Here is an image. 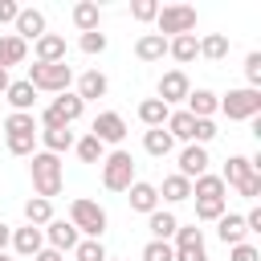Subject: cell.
Here are the masks:
<instances>
[{
	"instance_id": "13",
	"label": "cell",
	"mask_w": 261,
	"mask_h": 261,
	"mask_svg": "<svg viewBox=\"0 0 261 261\" xmlns=\"http://www.w3.org/2000/svg\"><path fill=\"white\" fill-rule=\"evenodd\" d=\"M12 29H16L12 37H20V41L29 45V41L45 37V12H41V8H20V12H16V24H12Z\"/></svg>"
},
{
	"instance_id": "40",
	"label": "cell",
	"mask_w": 261,
	"mask_h": 261,
	"mask_svg": "<svg viewBox=\"0 0 261 261\" xmlns=\"http://www.w3.org/2000/svg\"><path fill=\"white\" fill-rule=\"evenodd\" d=\"M184 245H204V228H196V224H179L171 249H184Z\"/></svg>"
},
{
	"instance_id": "23",
	"label": "cell",
	"mask_w": 261,
	"mask_h": 261,
	"mask_svg": "<svg viewBox=\"0 0 261 261\" xmlns=\"http://www.w3.org/2000/svg\"><path fill=\"white\" fill-rule=\"evenodd\" d=\"M216 110H220V98L212 90H192L188 94V114L192 118H212Z\"/></svg>"
},
{
	"instance_id": "32",
	"label": "cell",
	"mask_w": 261,
	"mask_h": 261,
	"mask_svg": "<svg viewBox=\"0 0 261 261\" xmlns=\"http://www.w3.org/2000/svg\"><path fill=\"white\" fill-rule=\"evenodd\" d=\"M24 53H29V45H24L20 37H12V33H4V37H0V69L20 65V61H24Z\"/></svg>"
},
{
	"instance_id": "1",
	"label": "cell",
	"mask_w": 261,
	"mask_h": 261,
	"mask_svg": "<svg viewBox=\"0 0 261 261\" xmlns=\"http://www.w3.org/2000/svg\"><path fill=\"white\" fill-rule=\"evenodd\" d=\"M37 114H8L4 118V147L12 151V155H20V159H29L33 151H37Z\"/></svg>"
},
{
	"instance_id": "43",
	"label": "cell",
	"mask_w": 261,
	"mask_h": 261,
	"mask_svg": "<svg viewBox=\"0 0 261 261\" xmlns=\"http://www.w3.org/2000/svg\"><path fill=\"white\" fill-rule=\"evenodd\" d=\"M245 77H249V90L261 86V53H249L245 57Z\"/></svg>"
},
{
	"instance_id": "9",
	"label": "cell",
	"mask_w": 261,
	"mask_h": 261,
	"mask_svg": "<svg viewBox=\"0 0 261 261\" xmlns=\"http://www.w3.org/2000/svg\"><path fill=\"white\" fill-rule=\"evenodd\" d=\"M188 94H192V82H188V73L184 69H167L163 77H159V86H155V98L171 110L175 102H188Z\"/></svg>"
},
{
	"instance_id": "42",
	"label": "cell",
	"mask_w": 261,
	"mask_h": 261,
	"mask_svg": "<svg viewBox=\"0 0 261 261\" xmlns=\"http://www.w3.org/2000/svg\"><path fill=\"white\" fill-rule=\"evenodd\" d=\"M130 16L147 24V20H155V16H159V4H155V0H135V4H130Z\"/></svg>"
},
{
	"instance_id": "47",
	"label": "cell",
	"mask_w": 261,
	"mask_h": 261,
	"mask_svg": "<svg viewBox=\"0 0 261 261\" xmlns=\"http://www.w3.org/2000/svg\"><path fill=\"white\" fill-rule=\"evenodd\" d=\"M16 12H20L16 0H0V24H16Z\"/></svg>"
},
{
	"instance_id": "51",
	"label": "cell",
	"mask_w": 261,
	"mask_h": 261,
	"mask_svg": "<svg viewBox=\"0 0 261 261\" xmlns=\"http://www.w3.org/2000/svg\"><path fill=\"white\" fill-rule=\"evenodd\" d=\"M8 86H12V77H8V69H0V94H4Z\"/></svg>"
},
{
	"instance_id": "53",
	"label": "cell",
	"mask_w": 261,
	"mask_h": 261,
	"mask_svg": "<svg viewBox=\"0 0 261 261\" xmlns=\"http://www.w3.org/2000/svg\"><path fill=\"white\" fill-rule=\"evenodd\" d=\"M106 261H118V257H106Z\"/></svg>"
},
{
	"instance_id": "49",
	"label": "cell",
	"mask_w": 261,
	"mask_h": 261,
	"mask_svg": "<svg viewBox=\"0 0 261 261\" xmlns=\"http://www.w3.org/2000/svg\"><path fill=\"white\" fill-rule=\"evenodd\" d=\"M33 261H65V253H57V249H49V245H45V249H41Z\"/></svg>"
},
{
	"instance_id": "25",
	"label": "cell",
	"mask_w": 261,
	"mask_h": 261,
	"mask_svg": "<svg viewBox=\"0 0 261 261\" xmlns=\"http://www.w3.org/2000/svg\"><path fill=\"white\" fill-rule=\"evenodd\" d=\"M73 24H77V33H94L102 24V8L94 0H77L73 4Z\"/></svg>"
},
{
	"instance_id": "24",
	"label": "cell",
	"mask_w": 261,
	"mask_h": 261,
	"mask_svg": "<svg viewBox=\"0 0 261 261\" xmlns=\"http://www.w3.org/2000/svg\"><path fill=\"white\" fill-rule=\"evenodd\" d=\"M37 139H41V143H45V151H49V155H57V159H61V151H69V147L77 143L69 126H53V130H37Z\"/></svg>"
},
{
	"instance_id": "12",
	"label": "cell",
	"mask_w": 261,
	"mask_h": 261,
	"mask_svg": "<svg viewBox=\"0 0 261 261\" xmlns=\"http://www.w3.org/2000/svg\"><path fill=\"white\" fill-rule=\"evenodd\" d=\"M208 163H212V159H208V147L188 143V147L179 151V171H175V175H184V179L192 184V179H200V175L208 171Z\"/></svg>"
},
{
	"instance_id": "8",
	"label": "cell",
	"mask_w": 261,
	"mask_h": 261,
	"mask_svg": "<svg viewBox=\"0 0 261 261\" xmlns=\"http://www.w3.org/2000/svg\"><path fill=\"white\" fill-rule=\"evenodd\" d=\"M155 33L159 37H184V33H196V8L192 4H163L159 16H155Z\"/></svg>"
},
{
	"instance_id": "45",
	"label": "cell",
	"mask_w": 261,
	"mask_h": 261,
	"mask_svg": "<svg viewBox=\"0 0 261 261\" xmlns=\"http://www.w3.org/2000/svg\"><path fill=\"white\" fill-rule=\"evenodd\" d=\"M237 192H241L245 200H257V196H261V171H253L245 184H237Z\"/></svg>"
},
{
	"instance_id": "37",
	"label": "cell",
	"mask_w": 261,
	"mask_h": 261,
	"mask_svg": "<svg viewBox=\"0 0 261 261\" xmlns=\"http://www.w3.org/2000/svg\"><path fill=\"white\" fill-rule=\"evenodd\" d=\"M143 261H175L171 241H147L143 245Z\"/></svg>"
},
{
	"instance_id": "34",
	"label": "cell",
	"mask_w": 261,
	"mask_h": 261,
	"mask_svg": "<svg viewBox=\"0 0 261 261\" xmlns=\"http://www.w3.org/2000/svg\"><path fill=\"white\" fill-rule=\"evenodd\" d=\"M200 57H208V61H224V57H228V37H224V33H208V37H200Z\"/></svg>"
},
{
	"instance_id": "20",
	"label": "cell",
	"mask_w": 261,
	"mask_h": 261,
	"mask_svg": "<svg viewBox=\"0 0 261 261\" xmlns=\"http://www.w3.org/2000/svg\"><path fill=\"white\" fill-rule=\"evenodd\" d=\"M135 57H139V61H163V57H167V37L143 33V37L135 41Z\"/></svg>"
},
{
	"instance_id": "5",
	"label": "cell",
	"mask_w": 261,
	"mask_h": 261,
	"mask_svg": "<svg viewBox=\"0 0 261 261\" xmlns=\"http://www.w3.org/2000/svg\"><path fill=\"white\" fill-rule=\"evenodd\" d=\"M82 110H86V102L77 98V94H57L45 110H41V118H37V126L41 130H53V126H73L77 118H82Z\"/></svg>"
},
{
	"instance_id": "26",
	"label": "cell",
	"mask_w": 261,
	"mask_h": 261,
	"mask_svg": "<svg viewBox=\"0 0 261 261\" xmlns=\"http://www.w3.org/2000/svg\"><path fill=\"white\" fill-rule=\"evenodd\" d=\"M249 175H253V163H249V155H228V163H224V171H220L224 188H237V184H245Z\"/></svg>"
},
{
	"instance_id": "39",
	"label": "cell",
	"mask_w": 261,
	"mask_h": 261,
	"mask_svg": "<svg viewBox=\"0 0 261 261\" xmlns=\"http://www.w3.org/2000/svg\"><path fill=\"white\" fill-rule=\"evenodd\" d=\"M224 216V200H196V220H220Z\"/></svg>"
},
{
	"instance_id": "3",
	"label": "cell",
	"mask_w": 261,
	"mask_h": 261,
	"mask_svg": "<svg viewBox=\"0 0 261 261\" xmlns=\"http://www.w3.org/2000/svg\"><path fill=\"white\" fill-rule=\"evenodd\" d=\"M29 159H33V163H29V171H33V192H37L41 200H53V196L61 192V159L49 155V151H33Z\"/></svg>"
},
{
	"instance_id": "38",
	"label": "cell",
	"mask_w": 261,
	"mask_h": 261,
	"mask_svg": "<svg viewBox=\"0 0 261 261\" xmlns=\"http://www.w3.org/2000/svg\"><path fill=\"white\" fill-rule=\"evenodd\" d=\"M77 49L90 53V57H94V53H106V33H98V29H94V33H82V37H77Z\"/></svg>"
},
{
	"instance_id": "18",
	"label": "cell",
	"mask_w": 261,
	"mask_h": 261,
	"mask_svg": "<svg viewBox=\"0 0 261 261\" xmlns=\"http://www.w3.org/2000/svg\"><path fill=\"white\" fill-rule=\"evenodd\" d=\"M33 53H37V61H45V65H53V61H65V37H57V33H45V37H37V41H33Z\"/></svg>"
},
{
	"instance_id": "19",
	"label": "cell",
	"mask_w": 261,
	"mask_h": 261,
	"mask_svg": "<svg viewBox=\"0 0 261 261\" xmlns=\"http://www.w3.org/2000/svg\"><path fill=\"white\" fill-rule=\"evenodd\" d=\"M4 102L16 110V114H33V102H37V90L20 77V82H12L8 90H4Z\"/></svg>"
},
{
	"instance_id": "28",
	"label": "cell",
	"mask_w": 261,
	"mask_h": 261,
	"mask_svg": "<svg viewBox=\"0 0 261 261\" xmlns=\"http://www.w3.org/2000/svg\"><path fill=\"white\" fill-rule=\"evenodd\" d=\"M163 130H167L171 139H184V143H192V130H196V118H192L188 110H171V114H167V122H163Z\"/></svg>"
},
{
	"instance_id": "21",
	"label": "cell",
	"mask_w": 261,
	"mask_h": 261,
	"mask_svg": "<svg viewBox=\"0 0 261 261\" xmlns=\"http://www.w3.org/2000/svg\"><path fill=\"white\" fill-rule=\"evenodd\" d=\"M147 228H151V241H171V237H175V228H179V220H175V212L155 208V212L147 216Z\"/></svg>"
},
{
	"instance_id": "4",
	"label": "cell",
	"mask_w": 261,
	"mask_h": 261,
	"mask_svg": "<svg viewBox=\"0 0 261 261\" xmlns=\"http://www.w3.org/2000/svg\"><path fill=\"white\" fill-rule=\"evenodd\" d=\"M24 82H29L33 90H45V94H65V90H69V82H73V65H69V61H53V65L33 61Z\"/></svg>"
},
{
	"instance_id": "22",
	"label": "cell",
	"mask_w": 261,
	"mask_h": 261,
	"mask_svg": "<svg viewBox=\"0 0 261 261\" xmlns=\"http://www.w3.org/2000/svg\"><path fill=\"white\" fill-rule=\"evenodd\" d=\"M167 53H171L179 65H188V61H196V57H200V37H196V33L171 37V41H167Z\"/></svg>"
},
{
	"instance_id": "48",
	"label": "cell",
	"mask_w": 261,
	"mask_h": 261,
	"mask_svg": "<svg viewBox=\"0 0 261 261\" xmlns=\"http://www.w3.org/2000/svg\"><path fill=\"white\" fill-rule=\"evenodd\" d=\"M245 228L249 232H261V208H249L245 212Z\"/></svg>"
},
{
	"instance_id": "36",
	"label": "cell",
	"mask_w": 261,
	"mask_h": 261,
	"mask_svg": "<svg viewBox=\"0 0 261 261\" xmlns=\"http://www.w3.org/2000/svg\"><path fill=\"white\" fill-rule=\"evenodd\" d=\"M73 261H106V249H102V241H77L73 245Z\"/></svg>"
},
{
	"instance_id": "44",
	"label": "cell",
	"mask_w": 261,
	"mask_h": 261,
	"mask_svg": "<svg viewBox=\"0 0 261 261\" xmlns=\"http://www.w3.org/2000/svg\"><path fill=\"white\" fill-rule=\"evenodd\" d=\"M228 261H261V253H257V245L241 241V245H232V249H228Z\"/></svg>"
},
{
	"instance_id": "31",
	"label": "cell",
	"mask_w": 261,
	"mask_h": 261,
	"mask_svg": "<svg viewBox=\"0 0 261 261\" xmlns=\"http://www.w3.org/2000/svg\"><path fill=\"white\" fill-rule=\"evenodd\" d=\"M24 220H29L33 228H45V224L53 220V200H41V196H29V200H24Z\"/></svg>"
},
{
	"instance_id": "50",
	"label": "cell",
	"mask_w": 261,
	"mask_h": 261,
	"mask_svg": "<svg viewBox=\"0 0 261 261\" xmlns=\"http://www.w3.org/2000/svg\"><path fill=\"white\" fill-rule=\"evenodd\" d=\"M8 245H12V224H4V220H0V253H4Z\"/></svg>"
},
{
	"instance_id": "14",
	"label": "cell",
	"mask_w": 261,
	"mask_h": 261,
	"mask_svg": "<svg viewBox=\"0 0 261 261\" xmlns=\"http://www.w3.org/2000/svg\"><path fill=\"white\" fill-rule=\"evenodd\" d=\"M126 200H130V208L143 212V216H151V212L159 208V192H155V184H147V179H135V184L126 188Z\"/></svg>"
},
{
	"instance_id": "46",
	"label": "cell",
	"mask_w": 261,
	"mask_h": 261,
	"mask_svg": "<svg viewBox=\"0 0 261 261\" xmlns=\"http://www.w3.org/2000/svg\"><path fill=\"white\" fill-rule=\"evenodd\" d=\"M175 261H208V249L204 245H184V249H175Z\"/></svg>"
},
{
	"instance_id": "27",
	"label": "cell",
	"mask_w": 261,
	"mask_h": 261,
	"mask_svg": "<svg viewBox=\"0 0 261 261\" xmlns=\"http://www.w3.org/2000/svg\"><path fill=\"white\" fill-rule=\"evenodd\" d=\"M167 114H171V110H167L159 98H143V102H139V122H143L147 130L163 126V122H167Z\"/></svg>"
},
{
	"instance_id": "15",
	"label": "cell",
	"mask_w": 261,
	"mask_h": 261,
	"mask_svg": "<svg viewBox=\"0 0 261 261\" xmlns=\"http://www.w3.org/2000/svg\"><path fill=\"white\" fill-rule=\"evenodd\" d=\"M106 90H110V82H106L102 69H86L77 77V98L82 102H98V98H106Z\"/></svg>"
},
{
	"instance_id": "2",
	"label": "cell",
	"mask_w": 261,
	"mask_h": 261,
	"mask_svg": "<svg viewBox=\"0 0 261 261\" xmlns=\"http://www.w3.org/2000/svg\"><path fill=\"white\" fill-rule=\"evenodd\" d=\"M69 224L77 228V237H86V241H102V232H106V208L98 204V200H86V196H77V200H69Z\"/></svg>"
},
{
	"instance_id": "16",
	"label": "cell",
	"mask_w": 261,
	"mask_h": 261,
	"mask_svg": "<svg viewBox=\"0 0 261 261\" xmlns=\"http://www.w3.org/2000/svg\"><path fill=\"white\" fill-rule=\"evenodd\" d=\"M216 237L232 249V245H241L245 237H249V228H245V216L241 212H224L220 220H216Z\"/></svg>"
},
{
	"instance_id": "52",
	"label": "cell",
	"mask_w": 261,
	"mask_h": 261,
	"mask_svg": "<svg viewBox=\"0 0 261 261\" xmlns=\"http://www.w3.org/2000/svg\"><path fill=\"white\" fill-rule=\"evenodd\" d=\"M0 261H12V257H8V253H0Z\"/></svg>"
},
{
	"instance_id": "11",
	"label": "cell",
	"mask_w": 261,
	"mask_h": 261,
	"mask_svg": "<svg viewBox=\"0 0 261 261\" xmlns=\"http://www.w3.org/2000/svg\"><path fill=\"white\" fill-rule=\"evenodd\" d=\"M41 232H45V245H49V249H57V253H73V245L82 241V237H77V228H73L69 220H61V216H53Z\"/></svg>"
},
{
	"instance_id": "17",
	"label": "cell",
	"mask_w": 261,
	"mask_h": 261,
	"mask_svg": "<svg viewBox=\"0 0 261 261\" xmlns=\"http://www.w3.org/2000/svg\"><path fill=\"white\" fill-rule=\"evenodd\" d=\"M12 249H16L20 257H37V253L45 249V232H41V228H33V224L12 228Z\"/></svg>"
},
{
	"instance_id": "35",
	"label": "cell",
	"mask_w": 261,
	"mask_h": 261,
	"mask_svg": "<svg viewBox=\"0 0 261 261\" xmlns=\"http://www.w3.org/2000/svg\"><path fill=\"white\" fill-rule=\"evenodd\" d=\"M73 151H77L82 163H102V159H106V147H102L94 135H82V139L73 143Z\"/></svg>"
},
{
	"instance_id": "41",
	"label": "cell",
	"mask_w": 261,
	"mask_h": 261,
	"mask_svg": "<svg viewBox=\"0 0 261 261\" xmlns=\"http://www.w3.org/2000/svg\"><path fill=\"white\" fill-rule=\"evenodd\" d=\"M212 139H216V122H212V118H196L192 143H196V147H204V143H212Z\"/></svg>"
},
{
	"instance_id": "33",
	"label": "cell",
	"mask_w": 261,
	"mask_h": 261,
	"mask_svg": "<svg viewBox=\"0 0 261 261\" xmlns=\"http://www.w3.org/2000/svg\"><path fill=\"white\" fill-rule=\"evenodd\" d=\"M171 147H175V139H171L163 126H155V130H147V135H143V151H147V155H155V159L171 155Z\"/></svg>"
},
{
	"instance_id": "6",
	"label": "cell",
	"mask_w": 261,
	"mask_h": 261,
	"mask_svg": "<svg viewBox=\"0 0 261 261\" xmlns=\"http://www.w3.org/2000/svg\"><path fill=\"white\" fill-rule=\"evenodd\" d=\"M220 114H224L228 122H253V118L261 114V90H249V86L228 90V94L220 98Z\"/></svg>"
},
{
	"instance_id": "29",
	"label": "cell",
	"mask_w": 261,
	"mask_h": 261,
	"mask_svg": "<svg viewBox=\"0 0 261 261\" xmlns=\"http://www.w3.org/2000/svg\"><path fill=\"white\" fill-rule=\"evenodd\" d=\"M159 200H167V204H179V200H192V184L184 179V175H167L159 188Z\"/></svg>"
},
{
	"instance_id": "30",
	"label": "cell",
	"mask_w": 261,
	"mask_h": 261,
	"mask_svg": "<svg viewBox=\"0 0 261 261\" xmlns=\"http://www.w3.org/2000/svg\"><path fill=\"white\" fill-rule=\"evenodd\" d=\"M192 196L196 200H224V179L212 175V171H204L200 179H192Z\"/></svg>"
},
{
	"instance_id": "7",
	"label": "cell",
	"mask_w": 261,
	"mask_h": 261,
	"mask_svg": "<svg viewBox=\"0 0 261 261\" xmlns=\"http://www.w3.org/2000/svg\"><path fill=\"white\" fill-rule=\"evenodd\" d=\"M135 184V159H130V151H106V159H102V188L106 192H126Z\"/></svg>"
},
{
	"instance_id": "10",
	"label": "cell",
	"mask_w": 261,
	"mask_h": 261,
	"mask_svg": "<svg viewBox=\"0 0 261 261\" xmlns=\"http://www.w3.org/2000/svg\"><path fill=\"white\" fill-rule=\"evenodd\" d=\"M90 135H94L102 147H118V143L126 139V122H122V114H118V110H102V114L94 118Z\"/></svg>"
}]
</instances>
